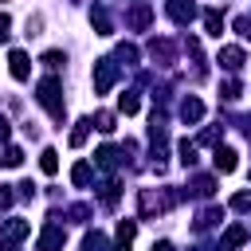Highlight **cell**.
Returning a JSON list of instances; mask_svg holds the SVG:
<instances>
[{
	"label": "cell",
	"instance_id": "83f0119b",
	"mask_svg": "<svg viewBox=\"0 0 251 251\" xmlns=\"http://www.w3.org/2000/svg\"><path fill=\"white\" fill-rule=\"evenodd\" d=\"M220 94H224V102H235V98H239V94H243V86H239V82H235V78H227V82H224V86H220Z\"/></svg>",
	"mask_w": 251,
	"mask_h": 251
},
{
	"label": "cell",
	"instance_id": "f1b7e54d",
	"mask_svg": "<svg viewBox=\"0 0 251 251\" xmlns=\"http://www.w3.org/2000/svg\"><path fill=\"white\" fill-rule=\"evenodd\" d=\"M94 129H102V133H114V114H110V110L94 114Z\"/></svg>",
	"mask_w": 251,
	"mask_h": 251
},
{
	"label": "cell",
	"instance_id": "8992f818",
	"mask_svg": "<svg viewBox=\"0 0 251 251\" xmlns=\"http://www.w3.org/2000/svg\"><path fill=\"white\" fill-rule=\"evenodd\" d=\"M63 243H67V231L59 227V224H47L43 231H39V251H63Z\"/></svg>",
	"mask_w": 251,
	"mask_h": 251
},
{
	"label": "cell",
	"instance_id": "74e56055",
	"mask_svg": "<svg viewBox=\"0 0 251 251\" xmlns=\"http://www.w3.org/2000/svg\"><path fill=\"white\" fill-rule=\"evenodd\" d=\"M12 137V126H8V118H0V141H8Z\"/></svg>",
	"mask_w": 251,
	"mask_h": 251
},
{
	"label": "cell",
	"instance_id": "d6986e66",
	"mask_svg": "<svg viewBox=\"0 0 251 251\" xmlns=\"http://www.w3.org/2000/svg\"><path fill=\"white\" fill-rule=\"evenodd\" d=\"M137 106H141V102H137V90H126V94L118 98V110H122V114H137Z\"/></svg>",
	"mask_w": 251,
	"mask_h": 251
},
{
	"label": "cell",
	"instance_id": "d590c367",
	"mask_svg": "<svg viewBox=\"0 0 251 251\" xmlns=\"http://www.w3.org/2000/svg\"><path fill=\"white\" fill-rule=\"evenodd\" d=\"M39 27H43V20L39 16H27V35H39Z\"/></svg>",
	"mask_w": 251,
	"mask_h": 251
},
{
	"label": "cell",
	"instance_id": "9c48e42d",
	"mask_svg": "<svg viewBox=\"0 0 251 251\" xmlns=\"http://www.w3.org/2000/svg\"><path fill=\"white\" fill-rule=\"evenodd\" d=\"M27 231H31V224H27V220H4V224H0V235H4L8 243H20Z\"/></svg>",
	"mask_w": 251,
	"mask_h": 251
},
{
	"label": "cell",
	"instance_id": "4dcf8cb0",
	"mask_svg": "<svg viewBox=\"0 0 251 251\" xmlns=\"http://www.w3.org/2000/svg\"><path fill=\"white\" fill-rule=\"evenodd\" d=\"M231 208H235V212H251V192H247V188L235 192V196H231Z\"/></svg>",
	"mask_w": 251,
	"mask_h": 251
},
{
	"label": "cell",
	"instance_id": "7402d4cb",
	"mask_svg": "<svg viewBox=\"0 0 251 251\" xmlns=\"http://www.w3.org/2000/svg\"><path fill=\"white\" fill-rule=\"evenodd\" d=\"M82 251H106V235H102V231H86Z\"/></svg>",
	"mask_w": 251,
	"mask_h": 251
},
{
	"label": "cell",
	"instance_id": "f35d334b",
	"mask_svg": "<svg viewBox=\"0 0 251 251\" xmlns=\"http://www.w3.org/2000/svg\"><path fill=\"white\" fill-rule=\"evenodd\" d=\"M8 204H12V192H8L4 184H0V208H8Z\"/></svg>",
	"mask_w": 251,
	"mask_h": 251
},
{
	"label": "cell",
	"instance_id": "ab89813d",
	"mask_svg": "<svg viewBox=\"0 0 251 251\" xmlns=\"http://www.w3.org/2000/svg\"><path fill=\"white\" fill-rule=\"evenodd\" d=\"M153 251H176V247H173L169 239H161V243H153Z\"/></svg>",
	"mask_w": 251,
	"mask_h": 251
},
{
	"label": "cell",
	"instance_id": "5bb4252c",
	"mask_svg": "<svg viewBox=\"0 0 251 251\" xmlns=\"http://www.w3.org/2000/svg\"><path fill=\"white\" fill-rule=\"evenodd\" d=\"M90 24L98 35H114V24H110V12L106 8H90Z\"/></svg>",
	"mask_w": 251,
	"mask_h": 251
},
{
	"label": "cell",
	"instance_id": "ac0fdd59",
	"mask_svg": "<svg viewBox=\"0 0 251 251\" xmlns=\"http://www.w3.org/2000/svg\"><path fill=\"white\" fill-rule=\"evenodd\" d=\"M90 176H94V169H90V165H86V161H78V165H75V169H71V180H75V184H78V188H86V184H90Z\"/></svg>",
	"mask_w": 251,
	"mask_h": 251
},
{
	"label": "cell",
	"instance_id": "7c38bea8",
	"mask_svg": "<svg viewBox=\"0 0 251 251\" xmlns=\"http://www.w3.org/2000/svg\"><path fill=\"white\" fill-rule=\"evenodd\" d=\"M243 63H247V59H243L239 47H220V67H224V71H243Z\"/></svg>",
	"mask_w": 251,
	"mask_h": 251
},
{
	"label": "cell",
	"instance_id": "e0dca14e",
	"mask_svg": "<svg viewBox=\"0 0 251 251\" xmlns=\"http://www.w3.org/2000/svg\"><path fill=\"white\" fill-rule=\"evenodd\" d=\"M204 27H208V35L220 39V31H224V16H220L216 8H208V12H204Z\"/></svg>",
	"mask_w": 251,
	"mask_h": 251
},
{
	"label": "cell",
	"instance_id": "277c9868",
	"mask_svg": "<svg viewBox=\"0 0 251 251\" xmlns=\"http://www.w3.org/2000/svg\"><path fill=\"white\" fill-rule=\"evenodd\" d=\"M165 12H169V20H173L176 27H188V24L196 20V4H192V0H169Z\"/></svg>",
	"mask_w": 251,
	"mask_h": 251
},
{
	"label": "cell",
	"instance_id": "4fadbf2b",
	"mask_svg": "<svg viewBox=\"0 0 251 251\" xmlns=\"http://www.w3.org/2000/svg\"><path fill=\"white\" fill-rule=\"evenodd\" d=\"M8 71H12V78H20V82H24V78L31 75V63H27V55H24V51H12V55H8Z\"/></svg>",
	"mask_w": 251,
	"mask_h": 251
},
{
	"label": "cell",
	"instance_id": "d4e9b609",
	"mask_svg": "<svg viewBox=\"0 0 251 251\" xmlns=\"http://www.w3.org/2000/svg\"><path fill=\"white\" fill-rule=\"evenodd\" d=\"M192 192H196V196H212V192H216V180H212V176H196V180H192Z\"/></svg>",
	"mask_w": 251,
	"mask_h": 251
},
{
	"label": "cell",
	"instance_id": "44dd1931",
	"mask_svg": "<svg viewBox=\"0 0 251 251\" xmlns=\"http://www.w3.org/2000/svg\"><path fill=\"white\" fill-rule=\"evenodd\" d=\"M133 231H137V224H133V220H122V224H118V247H129Z\"/></svg>",
	"mask_w": 251,
	"mask_h": 251
},
{
	"label": "cell",
	"instance_id": "5b68a950",
	"mask_svg": "<svg viewBox=\"0 0 251 251\" xmlns=\"http://www.w3.org/2000/svg\"><path fill=\"white\" fill-rule=\"evenodd\" d=\"M149 59H153L157 67H173V63H176V47H173L169 39H149Z\"/></svg>",
	"mask_w": 251,
	"mask_h": 251
},
{
	"label": "cell",
	"instance_id": "836d02e7",
	"mask_svg": "<svg viewBox=\"0 0 251 251\" xmlns=\"http://www.w3.org/2000/svg\"><path fill=\"white\" fill-rule=\"evenodd\" d=\"M235 31H239L243 39H251V16H239V20H235Z\"/></svg>",
	"mask_w": 251,
	"mask_h": 251
},
{
	"label": "cell",
	"instance_id": "4316f807",
	"mask_svg": "<svg viewBox=\"0 0 251 251\" xmlns=\"http://www.w3.org/2000/svg\"><path fill=\"white\" fill-rule=\"evenodd\" d=\"M63 63H67V55H63V51H43V67H47V71H59Z\"/></svg>",
	"mask_w": 251,
	"mask_h": 251
},
{
	"label": "cell",
	"instance_id": "e575fe53",
	"mask_svg": "<svg viewBox=\"0 0 251 251\" xmlns=\"http://www.w3.org/2000/svg\"><path fill=\"white\" fill-rule=\"evenodd\" d=\"M12 35V20H8V12H0V43Z\"/></svg>",
	"mask_w": 251,
	"mask_h": 251
},
{
	"label": "cell",
	"instance_id": "2e32d148",
	"mask_svg": "<svg viewBox=\"0 0 251 251\" xmlns=\"http://www.w3.org/2000/svg\"><path fill=\"white\" fill-rule=\"evenodd\" d=\"M94 165H98V169H114V165H118V149H114V145L94 149Z\"/></svg>",
	"mask_w": 251,
	"mask_h": 251
},
{
	"label": "cell",
	"instance_id": "f546056e",
	"mask_svg": "<svg viewBox=\"0 0 251 251\" xmlns=\"http://www.w3.org/2000/svg\"><path fill=\"white\" fill-rule=\"evenodd\" d=\"M0 161H4V165H8V169H16V165H24V149H16V145H8V149H4V157H0Z\"/></svg>",
	"mask_w": 251,
	"mask_h": 251
},
{
	"label": "cell",
	"instance_id": "60d3db41",
	"mask_svg": "<svg viewBox=\"0 0 251 251\" xmlns=\"http://www.w3.org/2000/svg\"><path fill=\"white\" fill-rule=\"evenodd\" d=\"M118 251H126V247H118Z\"/></svg>",
	"mask_w": 251,
	"mask_h": 251
},
{
	"label": "cell",
	"instance_id": "d6a6232c",
	"mask_svg": "<svg viewBox=\"0 0 251 251\" xmlns=\"http://www.w3.org/2000/svg\"><path fill=\"white\" fill-rule=\"evenodd\" d=\"M71 220H75V224H86V220H90V208H86V204H75V208H71Z\"/></svg>",
	"mask_w": 251,
	"mask_h": 251
},
{
	"label": "cell",
	"instance_id": "484cf974",
	"mask_svg": "<svg viewBox=\"0 0 251 251\" xmlns=\"http://www.w3.org/2000/svg\"><path fill=\"white\" fill-rule=\"evenodd\" d=\"M98 196H102V204H106V208H114V204H118V184H114V180H106V184L98 188Z\"/></svg>",
	"mask_w": 251,
	"mask_h": 251
},
{
	"label": "cell",
	"instance_id": "9a60e30c",
	"mask_svg": "<svg viewBox=\"0 0 251 251\" xmlns=\"http://www.w3.org/2000/svg\"><path fill=\"white\" fill-rule=\"evenodd\" d=\"M220 220H224V208H216V204H212V208H204V212L196 216V231H208V227H216Z\"/></svg>",
	"mask_w": 251,
	"mask_h": 251
},
{
	"label": "cell",
	"instance_id": "1f68e13d",
	"mask_svg": "<svg viewBox=\"0 0 251 251\" xmlns=\"http://www.w3.org/2000/svg\"><path fill=\"white\" fill-rule=\"evenodd\" d=\"M118 59H122V63H137V47H133V43H122V47H118Z\"/></svg>",
	"mask_w": 251,
	"mask_h": 251
},
{
	"label": "cell",
	"instance_id": "3957f363",
	"mask_svg": "<svg viewBox=\"0 0 251 251\" xmlns=\"http://www.w3.org/2000/svg\"><path fill=\"white\" fill-rule=\"evenodd\" d=\"M173 204H176V192H153V188L141 192V216H157V212H165Z\"/></svg>",
	"mask_w": 251,
	"mask_h": 251
},
{
	"label": "cell",
	"instance_id": "6da1fadb",
	"mask_svg": "<svg viewBox=\"0 0 251 251\" xmlns=\"http://www.w3.org/2000/svg\"><path fill=\"white\" fill-rule=\"evenodd\" d=\"M35 98H39V106L55 118V122H63V86H59V78L55 75H47V78H39V86H35Z\"/></svg>",
	"mask_w": 251,
	"mask_h": 251
},
{
	"label": "cell",
	"instance_id": "30bf717a",
	"mask_svg": "<svg viewBox=\"0 0 251 251\" xmlns=\"http://www.w3.org/2000/svg\"><path fill=\"white\" fill-rule=\"evenodd\" d=\"M200 118H204V102H200V98H184V102H180V122H184V126H196Z\"/></svg>",
	"mask_w": 251,
	"mask_h": 251
},
{
	"label": "cell",
	"instance_id": "8d00e7d4",
	"mask_svg": "<svg viewBox=\"0 0 251 251\" xmlns=\"http://www.w3.org/2000/svg\"><path fill=\"white\" fill-rule=\"evenodd\" d=\"M16 188H20V196H24V200H27L31 192H35V184H31V180H24V184H16Z\"/></svg>",
	"mask_w": 251,
	"mask_h": 251
},
{
	"label": "cell",
	"instance_id": "52a82bcc",
	"mask_svg": "<svg viewBox=\"0 0 251 251\" xmlns=\"http://www.w3.org/2000/svg\"><path fill=\"white\" fill-rule=\"evenodd\" d=\"M149 20H153V8L145 4V0H137L129 12H126V27H133V31H141V27H149Z\"/></svg>",
	"mask_w": 251,
	"mask_h": 251
},
{
	"label": "cell",
	"instance_id": "ba28073f",
	"mask_svg": "<svg viewBox=\"0 0 251 251\" xmlns=\"http://www.w3.org/2000/svg\"><path fill=\"white\" fill-rule=\"evenodd\" d=\"M243 243H247V227H243V224H231V227L220 235L216 251H235V247H243Z\"/></svg>",
	"mask_w": 251,
	"mask_h": 251
},
{
	"label": "cell",
	"instance_id": "cb8c5ba5",
	"mask_svg": "<svg viewBox=\"0 0 251 251\" xmlns=\"http://www.w3.org/2000/svg\"><path fill=\"white\" fill-rule=\"evenodd\" d=\"M39 169H43V173H55V169H59V153H55V149H43V153H39Z\"/></svg>",
	"mask_w": 251,
	"mask_h": 251
},
{
	"label": "cell",
	"instance_id": "7a4b0ae2",
	"mask_svg": "<svg viewBox=\"0 0 251 251\" xmlns=\"http://www.w3.org/2000/svg\"><path fill=\"white\" fill-rule=\"evenodd\" d=\"M118 82V59H98L94 63V94H106Z\"/></svg>",
	"mask_w": 251,
	"mask_h": 251
},
{
	"label": "cell",
	"instance_id": "603a6c76",
	"mask_svg": "<svg viewBox=\"0 0 251 251\" xmlns=\"http://www.w3.org/2000/svg\"><path fill=\"white\" fill-rule=\"evenodd\" d=\"M176 153H180V165H188V169L196 165V145H192V141H180Z\"/></svg>",
	"mask_w": 251,
	"mask_h": 251
},
{
	"label": "cell",
	"instance_id": "8fae6325",
	"mask_svg": "<svg viewBox=\"0 0 251 251\" xmlns=\"http://www.w3.org/2000/svg\"><path fill=\"white\" fill-rule=\"evenodd\" d=\"M212 165H216V173H231L239 161H235V149H227V145H216V153H212Z\"/></svg>",
	"mask_w": 251,
	"mask_h": 251
},
{
	"label": "cell",
	"instance_id": "ffe728a7",
	"mask_svg": "<svg viewBox=\"0 0 251 251\" xmlns=\"http://www.w3.org/2000/svg\"><path fill=\"white\" fill-rule=\"evenodd\" d=\"M90 126H94L90 118H82V122H75V129H71V145H82V141H86V133H90Z\"/></svg>",
	"mask_w": 251,
	"mask_h": 251
}]
</instances>
